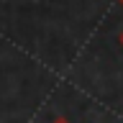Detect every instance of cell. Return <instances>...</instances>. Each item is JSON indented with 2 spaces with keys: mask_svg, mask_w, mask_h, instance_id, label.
I'll list each match as a JSON object with an SVG mask.
<instances>
[{
  "mask_svg": "<svg viewBox=\"0 0 123 123\" xmlns=\"http://www.w3.org/2000/svg\"><path fill=\"white\" fill-rule=\"evenodd\" d=\"M118 44L123 46V31H121V33H118Z\"/></svg>",
  "mask_w": 123,
  "mask_h": 123,
  "instance_id": "obj_2",
  "label": "cell"
},
{
  "mask_svg": "<svg viewBox=\"0 0 123 123\" xmlns=\"http://www.w3.org/2000/svg\"><path fill=\"white\" fill-rule=\"evenodd\" d=\"M121 5H123V0H121Z\"/></svg>",
  "mask_w": 123,
  "mask_h": 123,
  "instance_id": "obj_3",
  "label": "cell"
},
{
  "mask_svg": "<svg viewBox=\"0 0 123 123\" xmlns=\"http://www.w3.org/2000/svg\"><path fill=\"white\" fill-rule=\"evenodd\" d=\"M51 123H67V118H54Z\"/></svg>",
  "mask_w": 123,
  "mask_h": 123,
  "instance_id": "obj_1",
  "label": "cell"
}]
</instances>
